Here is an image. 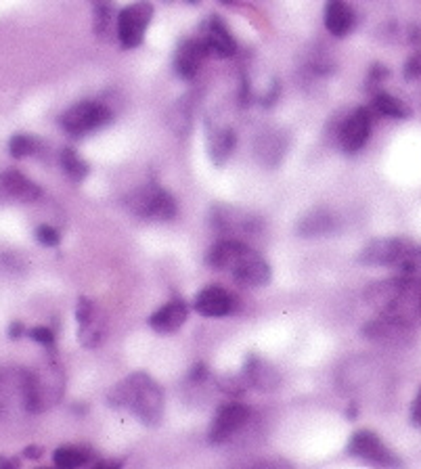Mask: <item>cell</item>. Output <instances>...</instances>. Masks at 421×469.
<instances>
[{"label": "cell", "mask_w": 421, "mask_h": 469, "mask_svg": "<svg viewBox=\"0 0 421 469\" xmlns=\"http://www.w3.org/2000/svg\"><path fill=\"white\" fill-rule=\"evenodd\" d=\"M365 302L377 315L416 327L421 323V281L409 277H394L371 283L365 289Z\"/></svg>", "instance_id": "cell-1"}, {"label": "cell", "mask_w": 421, "mask_h": 469, "mask_svg": "<svg viewBox=\"0 0 421 469\" xmlns=\"http://www.w3.org/2000/svg\"><path fill=\"white\" fill-rule=\"evenodd\" d=\"M206 264L214 270H229L241 288H262L270 281V264L240 239H222L206 254Z\"/></svg>", "instance_id": "cell-2"}, {"label": "cell", "mask_w": 421, "mask_h": 469, "mask_svg": "<svg viewBox=\"0 0 421 469\" xmlns=\"http://www.w3.org/2000/svg\"><path fill=\"white\" fill-rule=\"evenodd\" d=\"M107 405L113 409H128L142 425H158L164 417V392L149 373L137 371L122 379L107 394Z\"/></svg>", "instance_id": "cell-3"}, {"label": "cell", "mask_w": 421, "mask_h": 469, "mask_svg": "<svg viewBox=\"0 0 421 469\" xmlns=\"http://www.w3.org/2000/svg\"><path fill=\"white\" fill-rule=\"evenodd\" d=\"M124 203L134 216H139L142 220L170 222L179 214L174 197L158 185H145L137 189V191L126 195Z\"/></svg>", "instance_id": "cell-4"}, {"label": "cell", "mask_w": 421, "mask_h": 469, "mask_svg": "<svg viewBox=\"0 0 421 469\" xmlns=\"http://www.w3.org/2000/svg\"><path fill=\"white\" fill-rule=\"evenodd\" d=\"M30 413V369L6 366L0 371V417L11 419ZM32 415V413H30Z\"/></svg>", "instance_id": "cell-5"}, {"label": "cell", "mask_w": 421, "mask_h": 469, "mask_svg": "<svg viewBox=\"0 0 421 469\" xmlns=\"http://www.w3.org/2000/svg\"><path fill=\"white\" fill-rule=\"evenodd\" d=\"M65 394V376L55 363H46L38 371L30 369V413H43L61 403Z\"/></svg>", "instance_id": "cell-6"}, {"label": "cell", "mask_w": 421, "mask_h": 469, "mask_svg": "<svg viewBox=\"0 0 421 469\" xmlns=\"http://www.w3.org/2000/svg\"><path fill=\"white\" fill-rule=\"evenodd\" d=\"M113 113L107 105L99 101H83V103L72 105L59 115V126L70 134V137H86L94 131L110 124Z\"/></svg>", "instance_id": "cell-7"}, {"label": "cell", "mask_w": 421, "mask_h": 469, "mask_svg": "<svg viewBox=\"0 0 421 469\" xmlns=\"http://www.w3.org/2000/svg\"><path fill=\"white\" fill-rule=\"evenodd\" d=\"M153 5L147 0H139L126 9L120 11L118 22H115V34H118L120 44L124 49H137L142 44L145 32L152 25Z\"/></svg>", "instance_id": "cell-8"}, {"label": "cell", "mask_w": 421, "mask_h": 469, "mask_svg": "<svg viewBox=\"0 0 421 469\" xmlns=\"http://www.w3.org/2000/svg\"><path fill=\"white\" fill-rule=\"evenodd\" d=\"M416 248L403 237H379L367 243L358 254V262L365 267H394L397 269L405 260L406 254Z\"/></svg>", "instance_id": "cell-9"}, {"label": "cell", "mask_w": 421, "mask_h": 469, "mask_svg": "<svg viewBox=\"0 0 421 469\" xmlns=\"http://www.w3.org/2000/svg\"><path fill=\"white\" fill-rule=\"evenodd\" d=\"M348 453L352 457L361 459L369 465H377V467L403 465V461H400L397 454L386 446V442L371 430H358L352 434V438L348 442Z\"/></svg>", "instance_id": "cell-10"}, {"label": "cell", "mask_w": 421, "mask_h": 469, "mask_svg": "<svg viewBox=\"0 0 421 469\" xmlns=\"http://www.w3.org/2000/svg\"><path fill=\"white\" fill-rule=\"evenodd\" d=\"M371 112L367 107H358L352 113L346 115L342 124L338 126V142L344 149V153L355 155L369 142L371 137Z\"/></svg>", "instance_id": "cell-11"}, {"label": "cell", "mask_w": 421, "mask_h": 469, "mask_svg": "<svg viewBox=\"0 0 421 469\" xmlns=\"http://www.w3.org/2000/svg\"><path fill=\"white\" fill-rule=\"evenodd\" d=\"M411 329L413 327L409 325L379 315L363 325L361 336L373 344L384 346V348H405L411 344Z\"/></svg>", "instance_id": "cell-12"}, {"label": "cell", "mask_w": 421, "mask_h": 469, "mask_svg": "<svg viewBox=\"0 0 421 469\" xmlns=\"http://www.w3.org/2000/svg\"><path fill=\"white\" fill-rule=\"evenodd\" d=\"M76 321H78V342L88 350L101 346V342H103L105 337L107 321L103 312L99 310V306H94V302L88 300L84 296L78 298Z\"/></svg>", "instance_id": "cell-13"}, {"label": "cell", "mask_w": 421, "mask_h": 469, "mask_svg": "<svg viewBox=\"0 0 421 469\" xmlns=\"http://www.w3.org/2000/svg\"><path fill=\"white\" fill-rule=\"evenodd\" d=\"M210 222L222 235H256L260 230V219L233 206H212Z\"/></svg>", "instance_id": "cell-14"}, {"label": "cell", "mask_w": 421, "mask_h": 469, "mask_svg": "<svg viewBox=\"0 0 421 469\" xmlns=\"http://www.w3.org/2000/svg\"><path fill=\"white\" fill-rule=\"evenodd\" d=\"M250 415L252 413H250L248 406L237 405V403H229L225 406H220L214 415L212 424H210V430H208L210 445H225V442H229L243 425L248 424Z\"/></svg>", "instance_id": "cell-15"}, {"label": "cell", "mask_w": 421, "mask_h": 469, "mask_svg": "<svg viewBox=\"0 0 421 469\" xmlns=\"http://www.w3.org/2000/svg\"><path fill=\"white\" fill-rule=\"evenodd\" d=\"M43 189L19 170L0 174V203H34L40 200Z\"/></svg>", "instance_id": "cell-16"}, {"label": "cell", "mask_w": 421, "mask_h": 469, "mask_svg": "<svg viewBox=\"0 0 421 469\" xmlns=\"http://www.w3.org/2000/svg\"><path fill=\"white\" fill-rule=\"evenodd\" d=\"M235 304L237 302L233 294L225 288H220V285H208V288H203L200 294L195 296L193 302L197 315L208 318H220L230 315V312L235 310Z\"/></svg>", "instance_id": "cell-17"}, {"label": "cell", "mask_w": 421, "mask_h": 469, "mask_svg": "<svg viewBox=\"0 0 421 469\" xmlns=\"http://www.w3.org/2000/svg\"><path fill=\"white\" fill-rule=\"evenodd\" d=\"M208 55V46L203 38L182 40L174 55V70L182 80H191L201 70L203 59Z\"/></svg>", "instance_id": "cell-18"}, {"label": "cell", "mask_w": 421, "mask_h": 469, "mask_svg": "<svg viewBox=\"0 0 421 469\" xmlns=\"http://www.w3.org/2000/svg\"><path fill=\"white\" fill-rule=\"evenodd\" d=\"M338 216L328 208H315L302 216L296 224V233L304 239H317V237H328L338 230Z\"/></svg>", "instance_id": "cell-19"}, {"label": "cell", "mask_w": 421, "mask_h": 469, "mask_svg": "<svg viewBox=\"0 0 421 469\" xmlns=\"http://www.w3.org/2000/svg\"><path fill=\"white\" fill-rule=\"evenodd\" d=\"M243 377L246 382L260 392H275L281 386V376L269 360L256 355H250L243 366Z\"/></svg>", "instance_id": "cell-20"}, {"label": "cell", "mask_w": 421, "mask_h": 469, "mask_svg": "<svg viewBox=\"0 0 421 469\" xmlns=\"http://www.w3.org/2000/svg\"><path fill=\"white\" fill-rule=\"evenodd\" d=\"M187 317L189 306L185 304V300H181V298H174V300H170L149 317V327L166 336V333L179 331L182 325L187 323Z\"/></svg>", "instance_id": "cell-21"}, {"label": "cell", "mask_w": 421, "mask_h": 469, "mask_svg": "<svg viewBox=\"0 0 421 469\" xmlns=\"http://www.w3.org/2000/svg\"><path fill=\"white\" fill-rule=\"evenodd\" d=\"M256 160L267 168H277L288 153V137L279 131H267L256 139Z\"/></svg>", "instance_id": "cell-22"}, {"label": "cell", "mask_w": 421, "mask_h": 469, "mask_svg": "<svg viewBox=\"0 0 421 469\" xmlns=\"http://www.w3.org/2000/svg\"><path fill=\"white\" fill-rule=\"evenodd\" d=\"M203 43H206V46H208V53H212V55L220 57V59H229L237 53V43H235L233 34L229 32L225 22L216 15L210 19L206 25V36H203Z\"/></svg>", "instance_id": "cell-23"}, {"label": "cell", "mask_w": 421, "mask_h": 469, "mask_svg": "<svg viewBox=\"0 0 421 469\" xmlns=\"http://www.w3.org/2000/svg\"><path fill=\"white\" fill-rule=\"evenodd\" d=\"M325 28L336 38L348 36L355 28V13L346 0H328L325 3Z\"/></svg>", "instance_id": "cell-24"}, {"label": "cell", "mask_w": 421, "mask_h": 469, "mask_svg": "<svg viewBox=\"0 0 421 469\" xmlns=\"http://www.w3.org/2000/svg\"><path fill=\"white\" fill-rule=\"evenodd\" d=\"M237 145V137L230 128H216L214 132L208 134V151L210 160L216 166H225L227 160L233 155Z\"/></svg>", "instance_id": "cell-25"}, {"label": "cell", "mask_w": 421, "mask_h": 469, "mask_svg": "<svg viewBox=\"0 0 421 469\" xmlns=\"http://www.w3.org/2000/svg\"><path fill=\"white\" fill-rule=\"evenodd\" d=\"M93 459V451L86 446H76V445H67L59 446L55 453H53V464L61 469H73V467H83L88 465Z\"/></svg>", "instance_id": "cell-26"}, {"label": "cell", "mask_w": 421, "mask_h": 469, "mask_svg": "<svg viewBox=\"0 0 421 469\" xmlns=\"http://www.w3.org/2000/svg\"><path fill=\"white\" fill-rule=\"evenodd\" d=\"M59 160H61V168H64V172L67 174V179L73 182H83L88 176V172H91V168H88L86 161L76 153V149L72 147L61 149Z\"/></svg>", "instance_id": "cell-27"}, {"label": "cell", "mask_w": 421, "mask_h": 469, "mask_svg": "<svg viewBox=\"0 0 421 469\" xmlns=\"http://www.w3.org/2000/svg\"><path fill=\"white\" fill-rule=\"evenodd\" d=\"M373 110L379 115H386V118H394V120H405L409 115V110L403 101L392 97L388 93H377L373 97Z\"/></svg>", "instance_id": "cell-28"}, {"label": "cell", "mask_w": 421, "mask_h": 469, "mask_svg": "<svg viewBox=\"0 0 421 469\" xmlns=\"http://www.w3.org/2000/svg\"><path fill=\"white\" fill-rule=\"evenodd\" d=\"M189 97L181 99L179 103L174 105V110L170 112V126H172V131L176 134H187L191 131V122H193V105L189 103Z\"/></svg>", "instance_id": "cell-29"}, {"label": "cell", "mask_w": 421, "mask_h": 469, "mask_svg": "<svg viewBox=\"0 0 421 469\" xmlns=\"http://www.w3.org/2000/svg\"><path fill=\"white\" fill-rule=\"evenodd\" d=\"M38 147H40V142H38V139H34L32 134H13L9 141V153L15 160L30 158V155L38 151Z\"/></svg>", "instance_id": "cell-30"}, {"label": "cell", "mask_w": 421, "mask_h": 469, "mask_svg": "<svg viewBox=\"0 0 421 469\" xmlns=\"http://www.w3.org/2000/svg\"><path fill=\"white\" fill-rule=\"evenodd\" d=\"M397 269H398V275L421 281V248H413Z\"/></svg>", "instance_id": "cell-31"}, {"label": "cell", "mask_w": 421, "mask_h": 469, "mask_svg": "<svg viewBox=\"0 0 421 469\" xmlns=\"http://www.w3.org/2000/svg\"><path fill=\"white\" fill-rule=\"evenodd\" d=\"M36 239L40 246L44 248H57L61 243V235L55 227H51V224H40L36 229Z\"/></svg>", "instance_id": "cell-32"}, {"label": "cell", "mask_w": 421, "mask_h": 469, "mask_svg": "<svg viewBox=\"0 0 421 469\" xmlns=\"http://www.w3.org/2000/svg\"><path fill=\"white\" fill-rule=\"evenodd\" d=\"M403 76L405 80H409V83L421 80V49H417L409 59H406V64L403 67Z\"/></svg>", "instance_id": "cell-33"}, {"label": "cell", "mask_w": 421, "mask_h": 469, "mask_svg": "<svg viewBox=\"0 0 421 469\" xmlns=\"http://www.w3.org/2000/svg\"><path fill=\"white\" fill-rule=\"evenodd\" d=\"M28 336L34 339V342H38L43 346L55 344V333H53L51 327H43V325H40V327H32Z\"/></svg>", "instance_id": "cell-34"}, {"label": "cell", "mask_w": 421, "mask_h": 469, "mask_svg": "<svg viewBox=\"0 0 421 469\" xmlns=\"http://www.w3.org/2000/svg\"><path fill=\"white\" fill-rule=\"evenodd\" d=\"M411 424L421 427V390L417 392V396L413 398V405H411Z\"/></svg>", "instance_id": "cell-35"}, {"label": "cell", "mask_w": 421, "mask_h": 469, "mask_svg": "<svg viewBox=\"0 0 421 469\" xmlns=\"http://www.w3.org/2000/svg\"><path fill=\"white\" fill-rule=\"evenodd\" d=\"M25 325L24 323H19V321H13L11 325H9V337L11 339H19L22 336H25Z\"/></svg>", "instance_id": "cell-36"}, {"label": "cell", "mask_w": 421, "mask_h": 469, "mask_svg": "<svg viewBox=\"0 0 421 469\" xmlns=\"http://www.w3.org/2000/svg\"><path fill=\"white\" fill-rule=\"evenodd\" d=\"M208 377V369H206V365H195L193 366V371H191V379H193V382H197V384H200V382H203V379H206Z\"/></svg>", "instance_id": "cell-37"}, {"label": "cell", "mask_w": 421, "mask_h": 469, "mask_svg": "<svg viewBox=\"0 0 421 469\" xmlns=\"http://www.w3.org/2000/svg\"><path fill=\"white\" fill-rule=\"evenodd\" d=\"M24 457H28V459H40L43 457V448L40 446H28L24 451Z\"/></svg>", "instance_id": "cell-38"}, {"label": "cell", "mask_w": 421, "mask_h": 469, "mask_svg": "<svg viewBox=\"0 0 421 469\" xmlns=\"http://www.w3.org/2000/svg\"><path fill=\"white\" fill-rule=\"evenodd\" d=\"M0 467H19V459H6V457H0Z\"/></svg>", "instance_id": "cell-39"}, {"label": "cell", "mask_w": 421, "mask_h": 469, "mask_svg": "<svg viewBox=\"0 0 421 469\" xmlns=\"http://www.w3.org/2000/svg\"><path fill=\"white\" fill-rule=\"evenodd\" d=\"M409 40H411V43H421V28H417V25H416V28H411V36H409Z\"/></svg>", "instance_id": "cell-40"}, {"label": "cell", "mask_w": 421, "mask_h": 469, "mask_svg": "<svg viewBox=\"0 0 421 469\" xmlns=\"http://www.w3.org/2000/svg\"><path fill=\"white\" fill-rule=\"evenodd\" d=\"M220 3H225V5H230V3H237V0H220Z\"/></svg>", "instance_id": "cell-41"}, {"label": "cell", "mask_w": 421, "mask_h": 469, "mask_svg": "<svg viewBox=\"0 0 421 469\" xmlns=\"http://www.w3.org/2000/svg\"><path fill=\"white\" fill-rule=\"evenodd\" d=\"M189 3H200V0H189Z\"/></svg>", "instance_id": "cell-42"}]
</instances>
